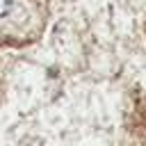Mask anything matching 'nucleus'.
<instances>
[{"label":"nucleus","instance_id":"1","mask_svg":"<svg viewBox=\"0 0 146 146\" xmlns=\"http://www.w3.org/2000/svg\"><path fill=\"white\" fill-rule=\"evenodd\" d=\"M9 7H11V0H0V18L9 11Z\"/></svg>","mask_w":146,"mask_h":146}]
</instances>
